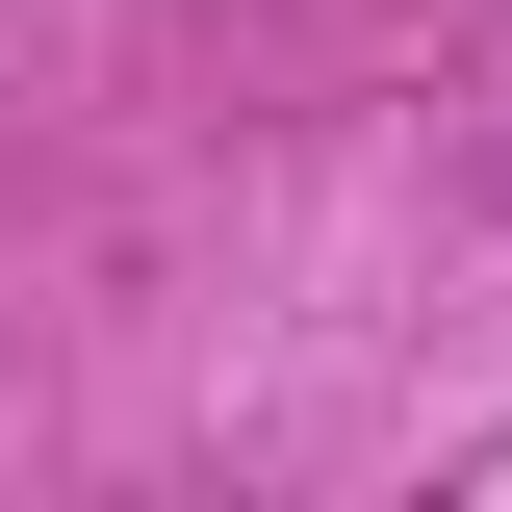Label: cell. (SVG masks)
I'll list each match as a JSON object with an SVG mask.
<instances>
[]
</instances>
